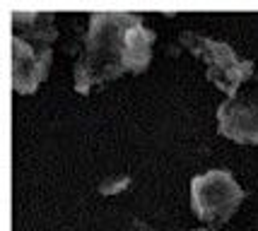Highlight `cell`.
<instances>
[{"instance_id": "cell-2", "label": "cell", "mask_w": 258, "mask_h": 231, "mask_svg": "<svg viewBox=\"0 0 258 231\" xmlns=\"http://www.w3.org/2000/svg\"><path fill=\"white\" fill-rule=\"evenodd\" d=\"M58 39L56 20L48 12L12 15V89L34 94L46 80L53 63V44Z\"/></svg>"}, {"instance_id": "cell-5", "label": "cell", "mask_w": 258, "mask_h": 231, "mask_svg": "<svg viewBox=\"0 0 258 231\" xmlns=\"http://www.w3.org/2000/svg\"><path fill=\"white\" fill-rule=\"evenodd\" d=\"M217 130L236 144H258V89H244L220 104Z\"/></svg>"}, {"instance_id": "cell-7", "label": "cell", "mask_w": 258, "mask_h": 231, "mask_svg": "<svg viewBox=\"0 0 258 231\" xmlns=\"http://www.w3.org/2000/svg\"><path fill=\"white\" fill-rule=\"evenodd\" d=\"M253 80H256V82H258V72H256V77H253Z\"/></svg>"}, {"instance_id": "cell-1", "label": "cell", "mask_w": 258, "mask_h": 231, "mask_svg": "<svg viewBox=\"0 0 258 231\" xmlns=\"http://www.w3.org/2000/svg\"><path fill=\"white\" fill-rule=\"evenodd\" d=\"M152 44L155 32L147 29L140 15L94 12L75 63V92L90 94L125 72H145L152 60Z\"/></svg>"}, {"instance_id": "cell-4", "label": "cell", "mask_w": 258, "mask_h": 231, "mask_svg": "<svg viewBox=\"0 0 258 231\" xmlns=\"http://www.w3.org/2000/svg\"><path fill=\"white\" fill-rule=\"evenodd\" d=\"M244 200L246 190L225 169L205 171L201 176H193L191 181V207L196 217L210 229L227 224Z\"/></svg>"}, {"instance_id": "cell-6", "label": "cell", "mask_w": 258, "mask_h": 231, "mask_svg": "<svg viewBox=\"0 0 258 231\" xmlns=\"http://www.w3.org/2000/svg\"><path fill=\"white\" fill-rule=\"evenodd\" d=\"M128 186H131V176H128V174H116V176L104 178L97 190H99L101 195H118V193H123Z\"/></svg>"}, {"instance_id": "cell-8", "label": "cell", "mask_w": 258, "mask_h": 231, "mask_svg": "<svg viewBox=\"0 0 258 231\" xmlns=\"http://www.w3.org/2000/svg\"><path fill=\"white\" fill-rule=\"evenodd\" d=\"M198 231H208V229H198Z\"/></svg>"}, {"instance_id": "cell-3", "label": "cell", "mask_w": 258, "mask_h": 231, "mask_svg": "<svg viewBox=\"0 0 258 231\" xmlns=\"http://www.w3.org/2000/svg\"><path fill=\"white\" fill-rule=\"evenodd\" d=\"M179 41L198 60L205 63L208 80L229 97H236L241 85H246L248 80L256 77L253 63L239 58L234 48L225 41H217V39H210V36H203L196 32H181Z\"/></svg>"}]
</instances>
